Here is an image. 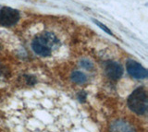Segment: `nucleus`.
<instances>
[{
	"instance_id": "1",
	"label": "nucleus",
	"mask_w": 148,
	"mask_h": 132,
	"mask_svg": "<svg viewBox=\"0 0 148 132\" xmlns=\"http://www.w3.org/2000/svg\"><path fill=\"white\" fill-rule=\"evenodd\" d=\"M5 116L12 132H96L95 124L75 103L53 92L17 95Z\"/></svg>"
},
{
	"instance_id": "2",
	"label": "nucleus",
	"mask_w": 148,
	"mask_h": 132,
	"mask_svg": "<svg viewBox=\"0 0 148 132\" xmlns=\"http://www.w3.org/2000/svg\"><path fill=\"white\" fill-rule=\"evenodd\" d=\"M59 44L58 39L51 33H45L32 41V47L34 51L41 56H49L53 50Z\"/></svg>"
},
{
	"instance_id": "3",
	"label": "nucleus",
	"mask_w": 148,
	"mask_h": 132,
	"mask_svg": "<svg viewBox=\"0 0 148 132\" xmlns=\"http://www.w3.org/2000/svg\"><path fill=\"white\" fill-rule=\"evenodd\" d=\"M128 106L137 115H145L148 107L146 90L143 87L134 90L128 99Z\"/></svg>"
},
{
	"instance_id": "4",
	"label": "nucleus",
	"mask_w": 148,
	"mask_h": 132,
	"mask_svg": "<svg viewBox=\"0 0 148 132\" xmlns=\"http://www.w3.org/2000/svg\"><path fill=\"white\" fill-rule=\"evenodd\" d=\"M20 20V13L9 7H4L0 10V26L10 27L15 25Z\"/></svg>"
},
{
	"instance_id": "5",
	"label": "nucleus",
	"mask_w": 148,
	"mask_h": 132,
	"mask_svg": "<svg viewBox=\"0 0 148 132\" xmlns=\"http://www.w3.org/2000/svg\"><path fill=\"white\" fill-rule=\"evenodd\" d=\"M127 71L132 77H133L134 79H137V80H143L147 77V70L141 65V64H139L135 61H132V60L128 61Z\"/></svg>"
},
{
	"instance_id": "6",
	"label": "nucleus",
	"mask_w": 148,
	"mask_h": 132,
	"mask_svg": "<svg viewBox=\"0 0 148 132\" xmlns=\"http://www.w3.org/2000/svg\"><path fill=\"white\" fill-rule=\"evenodd\" d=\"M106 73L111 80H119L123 74L122 67L117 62H108L106 65Z\"/></svg>"
},
{
	"instance_id": "7",
	"label": "nucleus",
	"mask_w": 148,
	"mask_h": 132,
	"mask_svg": "<svg viewBox=\"0 0 148 132\" xmlns=\"http://www.w3.org/2000/svg\"><path fill=\"white\" fill-rule=\"evenodd\" d=\"M71 80L75 83L82 84V83H84L87 80V77L84 73H82L81 71H75L71 74Z\"/></svg>"
},
{
	"instance_id": "8",
	"label": "nucleus",
	"mask_w": 148,
	"mask_h": 132,
	"mask_svg": "<svg viewBox=\"0 0 148 132\" xmlns=\"http://www.w3.org/2000/svg\"><path fill=\"white\" fill-rule=\"evenodd\" d=\"M115 127V132H134L133 129H132L131 127H128L127 125H125L124 123L119 122L117 125L114 126Z\"/></svg>"
},
{
	"instance_id": "9",
	"label": "nucleus",
	"mask_w": 148,
	"mask_h": 132,
	"mask_svg": "<svg viewBox=\"0 0 148 132\" xmlns=\"http://www.w3.org/2000/svg\"><path fill=\"white\" fill-rule=\"evenodd\" d=\"M81 66L87 70H91L94 69V64H92L90 60L88 59H82L81 61Z\"/></svg>"
},
{
	"instance_id": "10",
	"label": "nucleus",
	"mask_w": 148,
	"mask_h": 132,
	"mask_svg": "<svg viewBox=\"0 0 148 132\" xmlns=\"http://www.w3.org/2000/svg\"><path fill=\"white\" fill-rule=\"evenodd\" d=\"M94 21H95V23L97 26L100 27V28H101L102 30H103V31H105L106 33H108V34H109V35H113V33H111V31H109V29L108 28V27H106L105 25H103L102 23H100V22H99L98 20H94Z\"/></svg>"
}]
</instances>
